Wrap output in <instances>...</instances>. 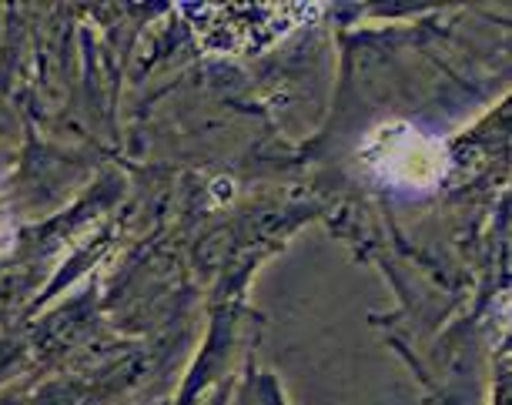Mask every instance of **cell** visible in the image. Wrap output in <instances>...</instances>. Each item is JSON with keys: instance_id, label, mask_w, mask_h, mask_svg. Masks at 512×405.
<instances>
[{"instance_id": "6da1fadb", "label": "cell", "mask_w": 512, "mask_h": 405, "mask_svg": "<svg viewBox=\"0 0 512 405\" xmlns=\"http://www.w3.org/2000/svg\"><path fill=\"white\" fill-rule=\"evenodd\" d=\"M211 54L251 57L322 14V4H178Z\"/></svg>"}, {"instance_id": "7a4b0ae2", "label": "cell", "mask_w": 512, "mask_h": 405, "mask_svg": "<svg viewBox=\"0 0 512 405\" xmlns=\"http://www.w3.org/2000/svg\"><path fill=\"white\" fill-rule=\"evenodd\" d=\"M359 158L369 175L405 191H432L449 171L446 144L405 121L375 128L359 148Z\"/></svg>"}, {"instance_id": "3957f363", "label": "cell", "mask_w": 512, "mask_h": 405, "mask_svg": "<svg viewBox=\"0 0 512 405\" xmlns=\"http://www.w3.org/2000/svg\"><path fill=\"white\" fill-rule=\"evenodd\" d=\"M215 191H218V198H231V185H225V178H218V185H215Z\"/></svg>"}]
</instances>
